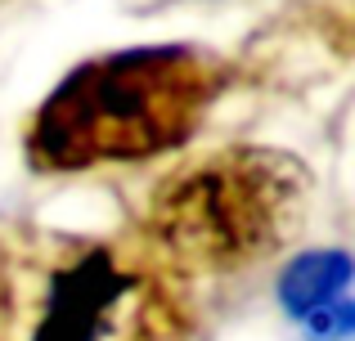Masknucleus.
Returning <instances> with one entry per match:
<instances>
[{"label": "nucleus", "mask_w": 355, "mask_h": 341, "mask_svg": "<svg viewBox=\"0 0 355 341\" xmlns=\"http://www.w3.org/2000/svg\"><path fill=\"white\" fill-rule=\"evenodd\" d=\"M220 90L225 63L198 45H139L86 59L27 122V167L72 175L162 158L193 140Z\"/></svg>", "instance_id": "obj_1"}, {"label": "nucleus", "mask_w": 355, "mask_h": 341, "mask_svg": "<svg viewBox=\"0 0 355 341\" xmlns=\"http://www.w3.org/2000/svg\"><path fill=\"white\" fill-rule=\"evenodd\" d=\"M175 274L139 238L0 234V341H180Z\"/></svg>", "instance_id": "obj_2"}, {"label": "nucleus", "mask_w": 355, "mask_h": 341, "mask_svg": "<svg viewBox=\"0 0 355 341\" xmlns=\"http://www.w3.org/2000/svg\"><path fill=\"white\" fill-rule=\"evenodd\" d=\"M306 171L275 149H220L171 171L139 220V243L180 274H234L302 229Z\"/></svg>", "instance_id": "obj_3"}, {"label": "nucleus", "mask_w": 355, "mask_h": 341, "mask_svg": "<svg viewBox=\"0 0 355 341\" xmlns=\"http://www.w3.org/2000/svg\"><path fill=\"white\" fill-rule=\"evenodd\" d=\"M351 274H355V265H351V256L342 252V247L302 252V256H293V261L284 265V274H279V306H284L288 319L302 324V319L315 315L320 306L347 297Z\"/></svg>", "instance_id": "obj_4"}, {"label": "nucleus", "mask_w": 355, "mask_h": 341, "mask_svg": "<svg viewBox=\"0 0 355 341\" xmlns=\"http://www.w3.org/2000/svg\"><path fill=\"white\" fill-rule=\"evenodd\" d=\"M302 324H306V337L311 341H351L355 306H351V297H338V301H329V306H320L315 315H306Z\"/></svg>", "instance_id": "obj_5"}]
</instances>
